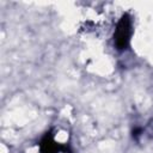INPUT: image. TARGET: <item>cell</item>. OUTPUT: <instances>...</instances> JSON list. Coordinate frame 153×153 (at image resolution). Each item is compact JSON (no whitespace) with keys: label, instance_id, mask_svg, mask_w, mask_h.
<instances>
[{"label":"cell","instance_id":"6da1fadb","mask_svg":"<svg viewBox=\"0 0 153 153\" xmlns=\"http://www.w3.org/2000/svg\"><path fill=\"white\" fill-rule=\"evenodd\" d=\"M133 33L131 19L129 14H123L116 25V30L114 32V42L118 50H124L128 48L130 43V37Z\"/></svg>","mask_w":153,"mask_h":153},{"label":"cell","instance_id":"7a4b0ae2","mask_svg":"<svg viewBox=\"0 0 153 153\" xmlns=\"http://www.w3.org/2000/svg\"><path fill=\"white\" fill-rule=\"evenodd\" d=\"M39 149H41V153H57L59 145L55 142L53 136L47 133L39 143Z\"/></svg>","mask_w":153,"mask_h":153}]
</instances>
